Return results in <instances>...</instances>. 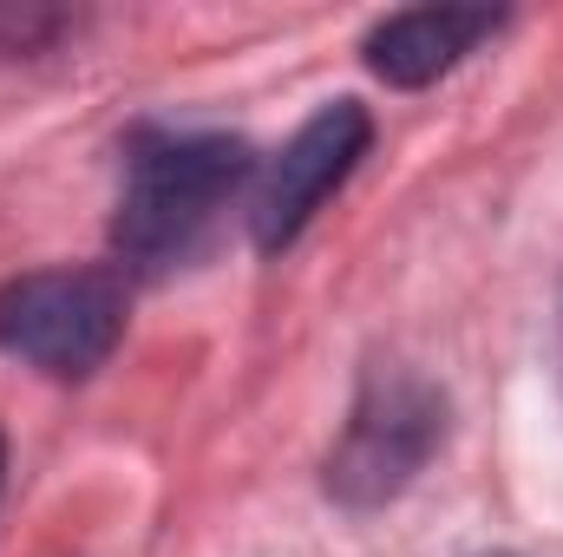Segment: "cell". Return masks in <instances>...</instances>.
<instances>
[{
    "label": "cell",
    "instance_id": "5b68a950",
    "mask_svg": "<svg viewBox=\"0 0 563 557\" xmlns=\"http://www.w3.org/2000/svg\"><path fill=\"white\" fill-rule=\"evenodd\" d=\"M492 33H498L492 7H413V13H394L367 33V66L387 86H426V79L452 73Z\"/></svg>",
    "mask_w": 563,
    "mask_h": 557
},
{
    "label": "cell",
    "instance_id": "277c9868",
    "mask_svg": "<svg viewBox=\"0 0 563 557\" xmlns=\"http://www.w3.org/2000/svg\"><path fill=\"white\" fill-rule=\"evenodd\" d=\"M367 144H374L367 106H354V99L321 106V112L269 157V171H263V184H256V197H250L256 250H269V256L288 250V243L308 230V217L354 177V164L367 157Z\"/></svg>",
    "mask_w": 563,
    "mask_h": 557
},
{
    "label": "cell",
    "instance_id": "7a4b0ae2",
    "mask_svg": "<svg viewBox=\"0 0 563 557\" xmlns=\"http://www.w3.org/2000/svg\"><path fill=\"white\" fill-rule=\"evenodd\" d=\"M125 335V282L112 270H33L0 288V348L40 374L79 381Z\"/></svg>",
    "mask_w": 563,
    "mask_h": 557
},
{
    "label": "cell",
    "instance_id": "6da1fadb",
    "mask_svg": "<svg viewBox=\"0 0 563 557\" xmlns=\"http://www.w3.org/2000/svg\"><path fill=\"white\" fill-rule=\"evenodd\" d=\"M250 144L217 139V132H184V139H144L125 171V197H119V263L139 276L177 270L203 230L217 223V210L243 190L250 177Z\"/></svg>",
    "mask_w": 563,
    "mask_h": 557
},
{
    "label": "cell",
    "instance_id": "3957f363",
    "mask_svg": "<svg viewBox=\"0 0 563 557\" xmlns=\"http://www.w3.org/2000/svg\"><path fill=\"white\" fill-rule=\"evenodd\" d=\"M439 439H445L439 387H426L407 368H380L361 387L341 446L328 452V499H341L354 512L387 505L394 492L413 485V472L439 452Z\"/></svg>",
    "mask_w": 563,
    "mask_h": 557
},
{
    "label": "cell",
    "instance_id": "8992f818",
    "mask_svg": "<svg viewBox=\"0 0 563 557\" xmlns=\"http://www.w3.org/2000/svg\"><path fill=\"white\" fill-rule=\"evenodd\" d=\"M0 466H7V446H0Z\"/></svg>",
    "mask_w": 563,
    "mask_h": 557
}]
</instances>
